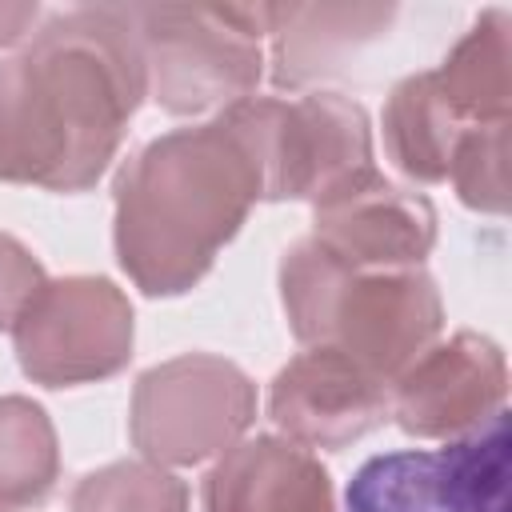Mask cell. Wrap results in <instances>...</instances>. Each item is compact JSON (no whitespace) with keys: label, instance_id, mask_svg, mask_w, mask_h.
Returning a JSON list of instances; mask_svg holds the SVG:
<instances>
[{"label":"cell","instance_id":"5b68a950","mask_svg":"<svg viewBox=\"0 0 512 512\" xmlns=\"http://www.w3.org/2000/svg\"><path fill=\"white\" fill-rule=\"evenodd\" d=\"M256 420L252 376L212 352H184L136 376L128 436L160 468H192L228 452Z\"/></svg>","mask_w":512,"mask_h":512},{"label":"cell","instance_id":"8992f818","mask_svg":"<svg viewBox=\"0 0 512 512\" xmlns=\"http://www.w3.org/2000/svg\"><path fill=\"white\" fill-rule=\"evenodd\" d=\"M132 340V304L108 276L44 280L12 324L20 372L44 388L116 376L132 360Z\"/></svg>","mask_w":512,"mask_h":512},{"label":"cell","instance_id":"277c9868","mask_svg":"<svg viewBox=\"0 0 512 512\" xmlns=\"http://www.w3.org/2000/svg\"><path fill=\"white\" fill-rule=\"evenodd\" d=\"M148 96L172 116L244 100L264 76L272 4H136Z\"/></svg>","mask_w":512,"mask_h":512},{"label":"cell","instance_id":"6da1fadb","mask_svg":"<svg viewBox=\"0 0 512 512\" xmlns=\"http://www.w3.org/2000/svg\"><path fill=\"white\" fill-rule=\"evenodd\" d=\"M148 96L132 8L84 4L48 16L0 60V180L84 192L112 164Z\"/></svg>","mask_w":512,"mask_h":512},{"label":"cell","instance_id":"d6986e66","mask_svg":"<svg viewBox=\"0 0 512 512\" xmlns=\"http://www.w3.org/2000/svg\"><path fill=\"white\" fill-rule=\"evenodd\" d=\"M44 264L32 256L28 244L0 232V332L16 324L20 308L32 300V292L44 284Z\"/></svg>","mask_w":512,"mask_h":512},{"label":"cell","instance_id":"ac0fdd59","mask_svg":"<svg viewBox=\"0 0 512 512\" xmlns=\"http://www.w3.org/2000/svg\"><path fill=\"white\" fill-rule=\"evenodd\" d=\"M448 180L456 196L476 212H508V124H488L464 132Z\"/></svg>","mask_w":512,"mask_h":512},{"label":"cell","instance_id":"7c38bea8","mask_svg":"<svg viewBox=\"0 0 512 512\" xmlns=\"http://www.w3.org/2000/svg\"><path fill=\"white\" fill-rule=\"evenodd\" d=\"M204 512H336L328 468L284 436L236 440L204 476Z\"/></svg>","mask_w":512,"mask_h":512},{"label":"cell","instance_id":"7a4b0ae2","mask_svg":"<svg viewBox=\"0 0 512 512\" xmlns=\"http://www.w3.org/2000/svg\"><path fill=\"white\" fill-rule=\"evenodd\" d=\"M112 200V244L128 280L148 296L196 288L252 204L264 200L248 96L204 124L148 140L116 172Z\"/></svg>","mask_w":512,"mask_h":512},{"label":"cell","instance_id":"2e32d148","mask_svg":"<svg viewBox=\"0 0 512 512\" xmlns=\"http://www.w3.org/2000/svg\"><path fill=\"white\" fill-rule=\"evenodd\" d=\"M60 480V444L48 412L28 396H0V512L36 508Z\"/></svg>","mask_w":512,"mask_h":512},{"label":"cell","instance_id":"8fae6325","mask_svg":"<svg viewBox=\"0 0 512 512\" xmlns=\"http://www.w3.org/2000/svg\"><path fill=\"white\" fill-rule=\"evenodd\" d=\"M268 416L300 448H348L388 416V384L332 348L292 356L268 388Z\"/></svg>","mask_w":512,"mask_h":512},{"label":"cell","instance_id":"52a82bcc","mask_svg":"<svg viewBox=\"0 0 512 512\" xmlns=\"http://www.w3.org/2000/svg\"><path fill=\"white\" fill-rule=\"evenodd\" d=\"M508 412L448 448L372 456L348 480V512H508Z\"/></svg>","mask_w":512,"mask_h":512},{"label":"cell","instance_id":"5bb4252c","mask_svg":"<svg viewBox=\"0 0 512 512\" xmlns=\"http://www.w3.org/2000/svg\"><path fill=\"white\" fill-rule=\"evenodd\" d=\"M464 132H472V128L448 104L436 72H412L388 92L384 148L404 176H412L420 184L448 180V168H452V156H456Z\"/></svg>","mask_w":512,"mask_h":512},{"label":"cell","instance_id":"3957f363","mask_svg":"<svg viewBox=\"0 0 512 512\" xmlns=\"http://www.w3.org/2000/svg\"><path fill=\"white\" fill-rule=\"evenodd\" d=\"M288 328L308 348H332L392 384L444 328V300L424 268H356L312 236L280 260Z\"/></svg>","mask_w":512,"mask_h":512},{"label":"cell","instance_id":"9a60e30c","mask_svg":"<svg viewBox=\"0 0 512 512\" xmlns=\"http://www.w3.org/2000/svg\"><path fill=\"white\" fill-rule=\"evenodd\" d=\"M432 72L448 104L468 128L508 124L512 116V16L504 8L480 12V20L456 40V48Z\"/></svg>","mask_w":512,"mask_h":512},{"label":"cell","instance_id":"e0dca14e","mask_svg":"<svg viewBox=\"0 0 512 512\" xmlns=\"http://www.w3.org/2000/svg\"><path fill=\"white\" fill-rule=\"evenodd\" d=\"M68 512H188V484L152 460H112L76 480Z\"/></svg>","mask_w":512,"mask_h":512},{"label":"cell","instance_id":"ba28073f","mask_svg":"<svg viewBox=\"0 0 512 512\" xmlns=\"http://www.w3.org/2000/svg\"><path fill=\"white\" fill-rule=\"evenodd\" d=\"M264 156V200H308L336 192L372 164L368 112L340 92L300 100L248 96Z\"/></svg>","mask_w":512,"mask_h":512},{"label":"cell","instance_id":"30bf717a","mask_svg":"<svg viewBox=\"0 0 512 512\" xmlns=\"http://www.w3.org/2000/svg\"><path fill=\"white\" fill-rule=\"evenodd\" d=\"M312 240L356 268H420L436 244V208L368 168L312 204Z\"/></svg>","mask_w":512,"mask_h":512},{"label":"cell","instance_id":"9c48e42d","mask_svg":"<svg viewBox=\"0 0 512 512\" xmlns=\"http://www.w3.org/2000/svg\"><path fill=\"white\" fill-rule=\"evenodd\" d=\"M508 364L500 344L456 332L428 344L388 388V416L416 440H456L504 412Z\"/></svg>","mask_w":512,"mask_h":512},{"label":"cell","instance_id":"4fadbf2b","mask_svg":"<svg viewBox=\"0 0 512 512\" xmlns=\"http://www.w3.org/2000/svg\"><path fill=\"white\" fill-rule=\"evenodd\" d=\"M396 20L392 4H272V84L304 88L340 72Z\"/></svg>","mask_w":512,"mask_h":512},{"label":"cell","instance_id":"ffe728a7","mask_svg":"<svg viewBox=\"0 0 512 512\" xmlns=\"http://www.w3.org/2000/svg\"><path fill=\"white\" fill-rule=\"evenodd\" d=\"M36 20H40L36 4H0V48L20 44L24 36H32Z\"/></svg>","mask_w":512,"mask_h":512}]
</instances>
